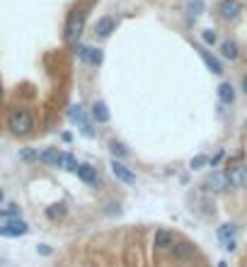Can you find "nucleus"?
<instances>
[{
    "label": "nucleus",
    "mask_w": 247,
    "mask_h": 267,
    "mask_svg": "<svg viewBox=\"0 0 247 267\" xmlns=\"http://www.w3.org/2000/svg\"><path fill=\"white\" fill-rule=\"evenodd\" d=\"M7 129L12 134H17V136H27V134L34 129V119L29 115V110H12L10 115H7Z\"/></svg>",
    "instance_id": "obj_1"
},
{
    "label": "nucleus",
    "mask_w": 247,
    "mask_h": 267,
    "mask_svg": "<svg viewBox=\"0 0 247 267\" xmlns=\"http://www.w3.org/2000/svg\"><path fill=\"white\" fill-rule=\"evenodd\" d=\"M85 19L87 15L82 12V10H73L68 19H66V29H63V39L68 41V44H76L80 34H82V29H85Z\"/></svg>",
    "instance_id": "obj_2"
},
{
    "label": "nucleus",
    "mask_w": 247,
    "mask_h": 267,
    "mask_svg": "<svg viewBox=\"0 0 247 267\" xmlns=\"http://www.w3.org/2000/svg\"><path fill=\"white\" fill-rule=\"evenodd\" d=\"M68 117H71V122H73V124H78V129L82 132V136H87V138H92V136H95V132H92V124H90V115H87L80 105L71 107Z\"/></svg>",
    "instance_id": "obj_3"
},
{
    "label": "nucleus",
    "mask_w": 247,
    "mask_h": 267,
    "mask_svg": "<svg viewBox=\"0 0 247 267\" xmlns=\"http://www.w3.org/2000/svg\"><path fill=\"white\" fill-rule=\"evenodd\" d=\"M27 233H29V224L22 221V219H10V221L0 224V236L2 238H19V236H27Z\"/></svg>",
    "instance_id": "obj_4"
},
{
    "label": "nucleus",
    "mask_w": 247,
    "mask_h": 267,
    "mask_svg": "<svg viewBox=\"0 0 247 267\" xmlns=\"http://www.w3.org/2000/svg\"><path fill=\"white\" fill-rule=\"evenodd\" d=\"M76 56L80 58L82 63H87V66H99V63L104 61L102 49H97V46H87V44H78Z\"/></svg>",
    "instance_id": "obj_5"
},
{
    "label": "nucleus",
    "mask_w": 247,
    "mask_h": 267,
    "mask_svg": "<svg viewBox=\"0 0 247 267\" xmlns=\"http://www.w3.org/2000/svg\"><path fill=\"white\" fill-rule=\"evenodd\" d=\"M109 168H112V175H114L119 182H124V185H136V172L131 168H126L124 163H119V160H112L109 163Z\"/></svg>",
    "instance_id": "obj_6"
},
{
    "label": "nucleus",
    "mask_w": 247,
    "mask_h": 267,
    "mask_svg": "<svg viewBox=\"0 0 247 267\" xmlns=\"http://www.w3.org/2000/svg\"><path fill=\"white\" fill-rule=\"evenodd\" d=\"M240 12H243V5H240L238 0H221V2H218V15L223 19H228V22L238 19Z\"/></svg>",
    "instance_id": "obj_7"
},
{
    "label": "nucleus",
    "mask_w": 247,
    "mask_h": 267,
    "mask_svg": "<svg viewBox=\"0 0 247 267\" xmlns=\"http://www.w3.org/2000/svg\"><path fill=\"white\" fill-rule=\"evenodd\" d=\"M172 258L174 260H179V263H189L191 258L196 255V248L191 246V243H187V241H182V243H172Z\"/></svg>",
    "instance_id": "obj_8"
},
{
    "label": "nucleus",
    "mask_w": 247,
    "mask_h": 267,
    "mask_svg": "<svg viewBox=\"0 0 247 267\" xmlns=\"http://www.w3.org/2000/svg\"><path fill=\"white\" fill-rule=\"evenodd\" d=\"M230 187V182H228V175L226 172H211L209 177H206V190L209 192H223V190H228Z\"/></svg>",
    "instance_id": "obj_9"
},
{
    "label": "nucleus",
    "mask_w": 247,
    "mask_h": 267,
    "mask_svg": "<svg viewBox=\"0 0 247 267\" xmlns=\"http://www.w3.org/2000/svg\"><path fill=\"white\" fill-rule=\"evenodd\" d=\"M226 175H228L230 187H238V190L247 187V165H235V168H230Z\"/></svg>",
    "instance_id": "obj_10"
},
{
    "label": "nucleus",
    "mask_w": 247,
    "mask_h": 267,
    "mask_svg": "<svg viewBox=\"0 0 247 267\" xmlns=\"http://www.w3.org/2000/svg\"><path fill=\"white\" fill-rule=\"evenodd\" d=\"M172 243H174V236H172L167 229L155 231V236H153V246H155L158 250H170Z\"/></svg>",
    "instance_id": "obj_11"
},
{
    "label": "nucleus",
    "mask_w": 247,
    "mask_h": 267,
    "mask_svg": "<svg viewBox=\"0 0 247 267\" xmlns=\"http://www.w3.org/2000/svg\"><path fill=\"white\" fill-rule=\"evenodd\" d=\"M90 117L95 119L97 124H107L112 115H109V107H107V102H102V100H97L95 105H92V110H90Z\"/></svg>",
    "instance_id": "obj_12"
},
{
    "label": "nucleus",
    "mask_w": 247,
    "mask_h": 267,
    "mask_svg": "<svg viewBox=\"0 0 247 267\" xmlns=\"http://www.w3.org/2000/svg\"><path fill=\"white\" fill-rule=\"evenodd\" d=\"M61 158H63V151H58V148H46L39 153V160L49 168H61Z\"/></svg>",
    "instance_id": "obj_13"
},
{
    "label": "nucleus",
    "mask_w": 247,
    "mask_h": 267,
    "mask_svg": "<svg viewBox=\"0 0 247 267\" xmlns=\"http://www.w3.org/2000/svg\"><path fill=\"white\" fill-rule=\"evenodd\" d=\"M199 56H201V61L206 63V68H209V71L213 73V76H221V73H223V63H221L218 58L213 56L211 51H206V49H201V51H199Z\"/></svg>",
    "instance_id": "obj_14"
},
{
    "label": "nucleus",
    "mask_w": 247,
    "mask_h": 267,
    "mask_svg": "<svg viewBox=\"0 0 247 267\" xmlns=\"http://www.w3.org/2000/svg\"><path fill=\"white\" fill-rule=\"evenodd\" d=\"M76 175L82 182H87V185H97V168L87 165V163H80L76 168Z\"/></svg>",
    "instance_id": "obj_15"
},
{
    "label": "nucleus",
    "mask_w": 247,
    "mask_h": 267,
    "mask_svg": "<svg viewBox=\"0 0 247 267\" xmlns=\"http://www.w3.org/2000/svg\"><path fill=\"white\" fill-rule=\"evenodd\" d=\"M116 29V22L114 17H99L97 19V24H95V32L99 34L102 39H107V37H112V32Z\"/></svg>",
    "instance_id": "obj_16"
},
{
    "label": "nucleus",
    "mask_w": 247,
    "mask_h": 267,
    "mask_svg": "<svg viewBox=\"0 0 247 267\" xmlns=\"http://www.w3.org/2000/svg\"><path fill=\"white\" fill-rule=\"evenodd\" d=\"M221 56L228 58V61H238V58H240V49H238V44H235V41H230V39L221 41Z\"/></svg>",
    "instance_id": "obj_17"
},
{
    "label": "nucleus",
    "mask_w": 247,
    "mask_h": 267,
    "mask_svg": "<svg viewBox=\"0 0 247 267\" xmlns=\"http://www.w3.org/2000/svg\"><path fill=\"white\" fill-rule=\"evenodd\" d=\"M218 100H221L223 105H233V102H235V88H233L230 83H221V85H218Z\"/></svg>",
    "instance_id": "obj_18"
},
{
    "label": "nucleus",
    "mask_w": 247,
    "mask_h": 267,
    "mask_svg": "<svg viewBox=\"0 0 247 267\" xmlns=\"http://www.w3.org/2000/svg\"><path fill=\"white\" fill-rule=\"evenodd\" d=\"M235 233H238V226H235V224H223L216 236H218V241L226 243V241H230V238H235Z\"/></svg>",
    "instance_id": "obj_19"
},
{
    "label": "nucleus",
    "mask_w": 247,
    "mask_h": 267,
    "mask_svg": "<svg viewBox=\"0 0 247 267\" xmlns=\"http://www.w3.org/2000/svg\"><path fill=\"white\" fill-rule=\"evenodd\" d=\"M17 158L22 160V163H32V160H39V151L37 148H19V153H17Z\"/></svg>",
    "instance_id": "obj_20"
},
{
    "label": "nucleus",
    "mask_w": 247,
    "mask_h": 267,
    "mask_svg": "<svg viewBox=\"0 0 247 267\" xmlns=\"http://www.w3.org/2000/svg\"><path fill=\"white\" fill-rule=\"evenodd\" d=\"M17 214H19V207H15V204L0 209V224H2V221H10V219H17Z\"/></svg>",
    "instance_id": "obj_21"
},
{
    "label": "nucleus",
    "mask_w": 247,
    "mask_h": 267,
    "mask_svg": "<svg viewBox=\"0 0 247 267\" xmlns=\"http://www.w3.org/2000/svg\"><path fill=\"white\" fill-rule=\"evenodd\" d=\"M61 168H63V170H68V172H76L78 160L71 155V153H63V158H61Z\"/></svg>",
    "instance_id": "obj_22"
},
{
    "label": "nucleus",
    "mask_w": 247,
    "mask_h": 267,
    "mask_svg": "<svg viewBox=\"0 0 247 267\" xmlns=\"http://www.w3.org/2000/svg\"><path fill=\"white\" fill-rule=\"evenodd\" d=\"M46 216H49V219H63V216H66V207H63V204H51V207L46 209Z\"/></svg>",
    "instance_id": "obj_23"
},
{
    "label": "nucleus",
    "mask_w": 247,
    "mask_h": 267,
    "mask_svg": "<svg viewBox=\"0 0 247 267\" xmlns=\"http://www.w3.org/2000/svg\"><path fill=\"white\" fill-rule=\"evenodd\" d=\"M201 39H204V44H209V46L218 44V34H216L213 29H204V32H201Z\"/></svg>",
    "instance_id": "obj_24"
},
{
    "label": "nucleus",
    "mask_w": 247,
    "mask_h": 267,
    "mask_svg": "<svg viewBox=\"0 0 247 267\" xmlns=\"http://www.w3.org/2000/svg\"><path fill=\"white\" fill-rule=\"evenodd\" d=\"M189 165L194 168V170H199V168L209 165V158H206V155H194V158H191V163H189Z\"/></svg>",
    "instance_id": "obj_25"
},
{
    "label": "nucleus",
    "mask_w": 247,
    "mask_h": 267,
    "mask_svg": "<svg viewBox=\"0 0 247 267\" xmlns=\"http://www.w3.org/2000/svg\"><path fill=\"white\" fill-rule=\"evenodd\" d=\"M109 148H112L114 155H129V148H126L124 143H119V141H112V146H109Z\"/></svg>",
    "instance_id": "obj_26"
},
{
    "label": "nucleus",
    "mask_w": 247,
    "mask_h": 267,
    "mask_svg": "<svg viewBox=\"0 0 247 267\" xmlns=\"http://www.w3.org/2000/svg\"><path fill=\"white\" fill-rule=\"evenodd\" d=\"M201 10H204V2L201 0H191L189 2V12L196 17V15H201Z\"/></svg>",
    "instance_id": "obj_27"
},
{
    "label": "nucleus",
    "mask_w": 247,
    "mask_h": 267,
    "mask_svg": "<svg viewBox=\"0 0 247 267\" xmlns=\"http://www.w3.org/2000/svg\"><path fill=\"white\" fill-rule=\"evenodd\" d=\"M223 155H226V153H223V151H218V153H216V155H213V158L209 160V165H218V163L223 160Z\"/></svg>",
    "instance_id": "obj_28"
},
{
    "label": "nucleus",
    "mask_w": 247,
    "mask_h": 267,
    "mask_svg": "<svg viewBox=\"0 0 247 267\" xmlns=\"http://www.w3.org/2000/svg\"><path fill=\"white\" fill-rule=\"evenodd\" d=\"M223 246H226V250H228V253H233V250L238 248V243H235V238H230V241H226Z\"/></svg>",
    "instance_id": "obj_29"
},
{
    "label": "nucleus",
    "mask_w": 247,
    "mask_h": 267,
    "mask_svg": "<svg viewBox=\"0 0 247 267\" xmlns=\"http://www.w3.org/2000/svg\"><path fill=\"white\" fill-rule=\"evenodd\" d=\"M39 253H41V255H51V248H49V246H39Z\"/></svg>",
    "instance_id": "obj_30"
},
{
    "label": "nucleus",
    "mask_w": 247,
    "mask_h": 267,
    "mask_svg": "<svg viewBox=\"0 0 247 267\" xmlns=\"http://www.w3.org/2000/svg\"><path fill=\"white\" fill-rule=\"evenodd\" d=\"M243 90H245V95H247V76L243 78Z\"/></svg>",
    "instance_id": "obj_31"
},
{
    "label": "nucleus",
    "mask_w": 247,
    "mask_h": 267,
    "mask_svg": "<svg viewBox=\"0 0 247 267\" xmlns=\"http://www.w3.org/2000/svg\"><path fill=\"white\" fill-rule=\"evenodd\" d=\"M218 267H228V265H226V263H218Z\"/></svg>",
    "instance_id": "obj_32"
},
{
    "label": "nucleus",
    "mask_w": 247,
    "mask_h": 267,
    "mask_svg": "<svg viewBox=\"0 0 247 267\" xmlns=\"http://www.w3.org/2000/svg\"><path fill=\"white\" fill-rule=\"evenodd\" d=\"M2 197H5V194H2V190H0V202H2Z\"/></svg>",
    "instance_id": "obj_33"
},
{
    "label": "nucleus",
    "mask_w": 247,
    "mask_h": 267,
    "mask_svg": "<svg viewBox=\"0 0 247 267\" xmlns=\"http://www.w3.org/2000/svg\"><path fill=\"white\" fill-rule=\"evenodd\" d=\"M0 95H2V85H0Z\"/></svg>",
    "instance_id": "obj_34"
},
{
    "label": "nucleus",
    "mask_w": 247,
    "mask_h": 267,
    "mask_svg": "<svg viewBox=\"0 0 247 267\" xmlns=\"http://www.w3.org/2000/svg\"><path fill=\"white\" fill-rule=\"evenodd\" d=\"M189 2H191V0H189Z\"/></svg>",
    "instance_id": "obj_35"
}]
</instances>
